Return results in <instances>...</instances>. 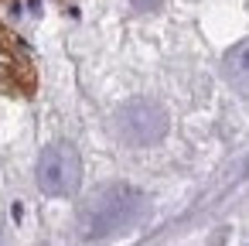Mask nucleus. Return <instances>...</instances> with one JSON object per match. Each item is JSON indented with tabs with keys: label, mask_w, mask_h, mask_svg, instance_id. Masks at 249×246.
<instances>
[{
	"label": "nucleus",
	"mask_w": 249,
	"mask_h": 246,
	"mask_svg": "<svg viewBox=\"0 0 249 246\" xmlns=\"http://www.w3.org/2000/svg\"><path fill=\"white\" fill-rule=\"evenodd\" d=\"M150 202L140 188L123 185V181H109L99 185L82 205H79V236L82 239H109L120 236L126 229H133L137 222H143Z\"/></svg>",
	"instance_id": "obj_1"
},
{
	"label": "nucleus",
	"mask_w": 249,
	"mask_h": 246,
	"mask_svg": "<svg viewBox=\"0 0 249 246\" xmlns=\"http://www.w3.org/2000/svg\"><path fill=\"white\" fill-rule=\"evenodd\" d=\"M171 116L157 99H126L123 106H116L113 113V133L123 147L143 151L154 147L167 137Z\"/></svg>",
	"instance_id": "obj_2"
},
{
	"label": "nucleus",
	"mask_w": 249,
	"mask_h": 246,
	"mask_svg": "<svg viewBox=\"0 0 249 246\" xmlns=\"http://www.w3.org/2000/svg\"><path fill=\"white\" fill-rule=\"evenodd\" d=\"M130 4H133V11H140V14H154V11H160L164 0H130Z\"/></svg>",
	"instance_id": "obj_5"
},
{
	"label": "nucleus",
	"mask_w": 249,
	"mask_h": 246,
	"mask_svg": "<svg viewBox=\"0 0 249 246\" xmlns=\"http://www.w3.org/2000/svg\"><path fill=\"white\" fill-rule=\"evenodd\" d=\"M222 79L239 93V96H249V38L232 45L225 55H222Z\"/></svg>",
	"instance_id": "obj_4"
},
{
	"label": "nucleus",
	"mask_w": 249,
	"mask_h": 246,
	"mask_svg": "<svg viewBox=\"0 0 249 246\" xmlns=\"http://www.w3.org/2000/svg\"><path fill=\"white\" fill-rule=\"evenodd\" d=\"M35 181L52 198H72L82 185V157L69 140H55L38 154Z\"/></svg>",
	"instance_id": "obj_3"
}]
</instances>
